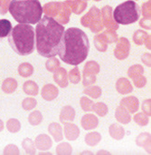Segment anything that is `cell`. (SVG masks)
Masks as SVG:
<instances>
[{"label":"cell","mask_w":151,"mask_h":155,"mask_svg":"<svg viewBox=\"0 0 151 155\" xmlns=\"http://www.w3.org/2000/svg\"><path fill=\"white\" fill-rule=\"evenodd\" d=\"M64 26L54 18L45 15L35 27V45L39 54L46 58L55 57L64 33Z\"/></svg>","instance_id":"cell-1"},{"label":"cell","mask_w":151,"mask_h":155,"mask_svg":"<svg viewBox=\"0 0 151 155\" xmlns=\"http://www.w3.org/2000/svg\"><path fill=\"white\" fill-rule=\"evenodd\" d=\"M89 51V38L82 30L76 27L64 30L58 50V54L63 62L77 66L87 58Z\"/></svg>","instance_id":"cell-2"},{"label":"cell","mask_w":151,"mask_h":155,"mask_svg":"<svg viewBox=\"0 0 151 155\" xmlns=\"http://www.w3.org/2000/svg\"><path fill=\"white\" fill-rule=\"evenodd\" d=\"M11 48L19 55L31 54L35 48V33L31 25L18 24L8 35Z\"/></svg>","instance_id":"cell-3"},{"label":"cell","mask_w":151,"mask_h":155,"mask_svg":"<svg viewBox=\"0 0 151 155\" xmlns=\"http://www.w3.org/2000/svg\"><path fill=\"white\" fill-rule=\"evenodd\" d=\"M8 9L13 18L20 24H37L43 15V6L38 0H12Z\"/></svg>","instance_id":"cell-4"},{"label":"cell","mask_w":151,"mask_h":155,"mask_svg":"<svg viewBox=\"0 0 151 155\" xmlns=\"http://www.w3.org/2000/svg\"><path fill=\"white\" fill-rule=\"evenodd\" d=\"M141 15L140 6L133 0L119 5L113 11V18L120 25H130L137 22Z\"/></svg>","instance_id":"cell-5"},{"label":"cell","mask_w":151,"mask_h":155,"mask_svg":"<svg viewBox=\"0 0 151 155\" xmlns=\"http://www.w3.org/2000/svg\"><path fill=\"white\" fill-rule=\"evenodd\" d=\"M34 145L40 151H48L53 146V141L47 134H40L36 137Z\"/></svg>","instance_id":"cell-6"},{"label":"cell","mask_w":151,"mask_h":155,"mask_svg":"<svg viewBox=\"0 0 151 155\" xmlns=\"http://www.w3.org/2000/svg\"><path fill=\"white\" fill-rule=\"evenodd\" d=\"M41 94L42 97L46 100V101H53L54 100L58 94H59V90L56 86H54L53 84H46L43 87L42 91H41Z\"/></svg>","instance_id":"cell-7"},{"label":"cell","mask_w":151,"mask_h":155,"mask_svg":"<svg viewBox=\"0 0 151 155\" xmlns=\"http://www.w3.org/2000/svg\"><path fill=\"white\" fill-rule=\"evenodd\" d=\"M54 82L62 88H65L68 85V74L64 68H58L53 74Z\"/></svg>","instance_id":"cell-8"},{"label":"cell","mask_w":151,"mask_h":155,"mask_svg":"<svg viewBox=\"0 0 151 155\" xmlns=\"http://www.w3.org/2000/svg\"><path fill=\"white\" fill-rule=\"evenodd\" d=\"M99 125V120L94 114H85L82 118V126L84 130L90 131L97 128Z\"/></svg>","instance_id":"cell-9"},{"label":"cell","mask_w":151,"mask_h":155,"mask_svg":"<svg viewBox=\"0 0 151 155\" xmlns=\"http://www.w3.org/2000/svg\"><path fill=\"white\" fill-rule=\"evenodd\" d=\"M64 135L68 141H75L80 135V129L77 125L70 123L64 124Z\"/></svg>","instance_id":"cell-10"},{"label":"cell","mask_w":151,"mask_h":155,"mask_svg":"<svg viewBox=\"0 0 151 155\" xmlns=\"http://www.w3.org/2000/svg\"><path fill=\"white\" fill-rule=\"evenodd\" d=\"M120 105L125 107L130 114H135L139 110L140 102L136 97L130 96V97L122 99L121 103H120Z\"/></svg>","instance_id":"cell-11"},{"label":"cell","mask_w":151,"mask_h":155,"mask_svg":"<svg viewBox=\"0 0 151 155\" xmlns=\"http://www.w3.org/2000/svg\"><path fill=\"white\" fill-rule=\"evenodd\" d=\"M75 118V111L72 106L66 105L63 106L61 110V114H60V121L61 123H63V124L65 123H71L74 120Z\"/></svg>","instance_id":"cell-12"},{"label":"cell","mask_w":151,"mask_h":155,"mask_svg":"<svg viewBox=\"0 0 151 155\" xmlns=\"http://www.w3.org/2000/svg\"><path fill=\"white\" fill-rule=\"evenodd\" d=\"M116 119L118 120V122H120L123 124H127L131 120L130 113L125 107L120 105L116 110Z\"/></svg>","instance_id":"cell-13"},{"label":"cell","mask_w":151,"mask_h":155,"mask_svg":"<svg viewBox=\"0 0 151 155\" xmlns=\"http://www.w3.org/2000/svg\"><path fill=\"white\" fill-rule=\"evenodd\" d=\"M48 132L53 137L55 142L58 143L63 140V128L61 124L57 123H52L48 126Z\"/></svg>","instance_id":"cell-14"},{"label":"cell","mask_w":151,"mask_h":155,"mask_svg":"<svg viewBox=\"0 0 151 155\" xmlns=\"http://www.w3.org/2000/svg\"><path fill=\"white\" fill-rule=\"evenodd\" d=\"M109 132H110V135L111 136V138H113L114 140H117V141L122 140L125 135L124 128L122 126H120L119 124H113L110 126Z\"/></svg>","instance_id":"cell-15"},{"label":"cell","mask_w":151,"mask_h":155,"mask_svg":"<svg viewBox=\"0 0 151 155\" xmlns=\"http://www.w3.org/2000/svg\"><path fill=\"white\" fill-rule=\"evenodd\" d=\"M116 87H117V91L119 93H120V94H123L131 93L132 90H133L130 83L126 78H120V79H119L118 82H117Z\"/></svg>","instance_id":"cell-16"},{"label":"cell","mask_w":151,"mask_h":155,"mask_svg":"<svg viewBox=\"0 0 151 155\" xmlns=\"http://www.w3.org/2000/svg\"><path fill=\"white\" fill-rule=\"evenodd\" d=\"M136 143L140 147H144L146 151L150 153V134H141L138 136Z\"/></svg>","instance_id":"cell-17"},{"label":"cell","mask_w":151,"mask_h":155,"mask_svg":"<svg viewBox=\"0 0 151 155\" xmlns=\"http://www.w3.org/2000/svg\"><path fill=\"white\" fill-rule=\"evenodd\" d=\"M12 29V24L9 20L0 19V38L7 37Z\"/></svg>","instance_id":"cell-18"},{"label":"cell","mask_w":151,"mask_h":155,"mask_svg":"<svg viewBox=\"0 0 151 155\" xmlns=\"http://www.w3.org/2000/svg\"><path fill=\"white\" fill-rule=\"evenodd\" d=\"M24 92L28 95H37L39 92L38 85L34 81H27L23 85Z\"/></svg>","instance_id":"cell-19"},{"label":"cell","mask_w":151,"mask_h":155,"mask_svg":"<svg viewBox=\"0 0 151 155\" xmlns=\"http://www.w3.org/2000/svg\"><path fill=\"white\" fill-rule=\"evenodd\" d=\"M101 140V135L97 133V132H93V133H90L86 135L85 137V143L87 145L94 147L96 146Z\"/></svg>","instance_id":"cell-20"},{"label":"cell","mask_w":151,"mask_h":155,"mask_svg":"<svg viewBox=\"0 0 151 155\" xmlns=\"http://www.w3.org/2000/svg\"><path fill=\"white\" fill-rule=\"evenodd\" d=\"M16 87H17V83L13 78H7L6 80L4 81L3 85H2L3 91L6 94H11V93L14 92Z\"/></svg>","instance_id":"cell-21"},{"label":"cell","mask_w":151,"mask_h":155,"mask_svg":"<svg viewBox=\"0 0 151 155\" xmlns=\"http://www.w3.org/2000/svg\"><path fill=\"white\" fill-rule=\"evenodd\" d=\"M18 73L23 77L31 76L34 73V67L30 64H27V63L22 64L18 68Z\"/></svg>","instance_id":"cell-22"},{"label":"cell","mask_w":151,"mask_h":155,"mask_svg":"<svg viewBox=\"0 0 151 155\" xmlns=\"http://www.w3.org/2000/svg\"><path fill=\"white\" fill-rule=\"evenodd\" d=\"M92 111L95 112L99 116L103 117L108 114L109 109H108V106L105 104H103V103H96V104H93Z\"/></svg>","instance_id":"cell-23"},{"label":"cell","mask_w":151,"mask_h":155,"mask_svg":"<svg viewBox=\"0 0 151 155\" xmlns=\"http://www.w3.org/2000/svg\"><path fill=\"white\" fill-rule=\"evenodd\" d=\"M22 146H23L24 150L25 151V153L27 154H35L36 153L35 145H34V142L31 139L25 138L22 143Z\"/></svg>","instance_id":"cell-24"},{"label":"cell","mask_w":151,"mask_h":155,"mask_svg":"<svg viewBox=\"0 0 151 155\" xmlns=\"http://www.w3.org/2000/svg\"><path fill=\"white\" fill-rule=\"evenodd\" d=\"M72 153V145L67 143H60L56 148V154L58 155H71Z\"/></svg>","instance_id":"cell-25"},{"label":"cell","mask_w":151,"mask_h":155,"mask_svg":"<svg viewBox=\"0 0 151 155\" xmlns=\"http://www.w3.org/2000/svg\"><path fill=\"white\" fill-rule=\"evenodd\" d=\"M83 94L91 96L92 98L97 99L101 95V89L99 86H92V87H88L83 91Z\"/></svg>","instance_id":"cell-26"},{"label":"cell","mask_w":151,"mask_h":155,"mask_svg":"<svg viewBox=\"0 0 151 155\" xmlns=\"http://www.w3.org/2000/svg\"><path fill=\"white\" fill-rule=\"evenodd\" d=\"M42 121H43V114H41V112L34 111L32 114H30V115H29V123L32 125H34V126L39 125L42 123Z\"/></svg>","instance_id":"cell-27"},{"label":"cell","mask_w":151,"mask_h":155,"mask_svg":"<svg viewBox=\"0 0 151 155\" xmlns=\"http://www.w3.org/2000/svg\"><path fill=\"white\" fill-rule=\"evenodd\" d=\"M133 119H134V122L137 123L140 126H146L149 124V116L144 113L137 114Z\"/></svg>","instance_id":"cell-28"},{"label":"cell","mask_w":151,"mask_h":155,"mask_svg":"<svg viewBox=\"0 0 151 155\" xmlns=\"http://www.w3.org/2000/svg\"><path fill=\"white\" fill-rule=\"evenodd\" d=\"M7 129L10 133L15 134L17 132H19L20 128H21V124L19 123V121H17L16 119H10L7 124H6Z\"/></svg>","instance_id":"cell-29"},{"label":"cell","mask_w":151,"mask_h":155,"mask_svg":"<svg viewBox=\"0 0 151 155\" xmlns=\"http://www.w3.org/2000/svg\"><path fill=\"white\" fill-rule=\"evenodd\" d=\"M83 72H86V73L96 75L100 72V66L95 62H89L85 65V68L83 69Z\"/></svg>","instance_id":"cell-30"},{"label":"cell","mask_w":151,"mask_h":155,"mask_svg":"<svg viewBox=\"0 0 151 155\" xmlns=\"http://www.w3.org/2000/svg\"><path fill=\"white\" fill-rule=\"evenodd\" d=\"M82 109L85 112H91L92 111V106H93V102L89 99L88 97H82L80 101Z\"/></svg>","instance_id":"cell-31"},{"label":"cell","mask_w":151,"mask_h":155,"mask_svg":"<svg viewBox=\"0 0 151 155\" xmlns=\"http://www.w3.org/2000/svg\"><path fill=\"white\" fill-rule=\"evenodd\" d=\"M45 66H46V69H47L49 72L54 73V72L59 68L60 63H59V61H58L56 58L52 57V59H49V60L46 62Z\"/></svg>","instance_id":"cell-32"},{"label":"cell","mask_w":151,"mask_h":155,"mask_svg":"<svg viewBox=\"0 0 151 155\" xmlns=\"http://www.w3.org/2000/svg\"><path fill=\"white\" fill-rule=\"evenodd\" d=\"M37 104V101L34 98H26L23 101V108L25 110V111H30V110H33Z\"/></svg>","instance_id":"cell-33"},{"label":"cell","mask_w":151,"mask_h":155,"mask_svg":"<svg viewBox=\"0 0 151 155\" xmlns=\"http://www.w3.org/2000/svg\"><path fill=\"white\" fill-rule=\"evenodd\" d=\"M69 79H70V82L72 83V84H78L81 80V75H80V71H79V68L76 66L75 68H73L70 74H69Z\"/></svg>","instance_id":"cell-34"},{"label":"cell","mask_w":151,"mask_h":155,"mask_svg":"<svg viewBox=\"0 0 151 155\" xmlns=\"http://www.w3.org/2000/svg\"><path fill=\"white\" fill-rule=\"evenodd\" d=\"M96 82V76L95 74H89V73H86V72H83V85L87 86V85H90V84H92Z\"/></svg>","instance_id":"cell-35"},{"label":"cell","mask_w":151,"mask_h":155,"mask_svg":"<svg viewBox=\"0 0 151 155\" xmlns=\"http://www.w3.org/2000/svg\"><path fill=\"white\" fill-rule=\"evenodd\" d=\"M143 67L142 66H140V65H139V64H137V65H134V66H132L130 70H129V76L130 77H131V78H134V75H135V73H137L136 74V76H138V75H141V74L143 73Z\"/></svg>","instance_id":"cell-36"},{"label":"cell","mask_w":151,"mask_h":155,"mask_svg":"<svg viewBox=\"0 0 151 155\" xmlns=\"http://www.w3.org/2000/svg\"><path fill=\"white\" fill-rule=\"evenodd\" d=\"M4 154H19V150L15 147V145H8L4 150Z\"/></svg>","instance_id":"cell-37"},{"label":"cell","mask_w":151,"mask_h":155,"mask_svg":"<svg viewBox=\"0 0 151 155\" xmlns=\"http://www.w3.org/2000/svg\"><path fill=\"white\" fill-rule=\"evenodd\" d=\"M146 78L144 76L141 75H138L136 77H134V84L135 85H137L138 87H142L146 84Z\"/></svg>","instance_id":"cell-38"},{"label":"cell","mask_w":151,"mask_h":155,"mask_svg":"<svg viewBox=\"0 0 151 155\" xmlns=\"http://www.w3.org/2000/svg\"><path fill=\"white\" fill-rule=\"evenodd\" d=\"M150 99H148V100H145L144 103L142 104V110L144 112V114H146L148 116H150Z\"/></svg>","instance_id":"cell-39"},{"label":"cell","mask_w":151,"mask_h":155,"mask_svg":"<svg viewBox=\"0 0 151 155\" xmlns=\"http://www.w3.org/2000/svg\"><path fill=\"white\" fill-rule=\"evenodd\" d=\"M97 154H111L109 152H105V151H99L98 153H97Z\"/></svg>","instance_id":"cell-40"},{"label":"cell","mask_w":151,"mask_h":155,"mask_svg":"<svg viewBox=\"0 0 151 155\" xmlns=\"http://www.w3.org/2000/svg\"><path fill=\"white\" fill-rule=\"evenodd\" d=\"M3 128H4V125H3V122L0 120V132L3 130Z\"/></svg>","instance_id":"cell-41"},{"label":"cell","mask_w":151,"mask_h":155,"mask_svg":"<svg viewBox=\"0 0 151 155\" xmlns=\"http://www.w3.org/2000/svg\"><path fill=\"white\" fill-rule=\"evenodd\" d=\"M81 154H92V153H91V152H83Z\"/></svg>","instance_id":"cell-42"},{"label":"cell","mask_w":151,"mask_h":155,"mask_svg":"<svg viewBox=\"0 0 151 155\" xmlns=\"http://www.w3.org/2000/svg\"><path fill=\"white\" fill-rule=\"evenodd\" d=\"M39 154H52L51 153H39Z\"/></svg>","instance_id":"cell-43"}]
</instances>
